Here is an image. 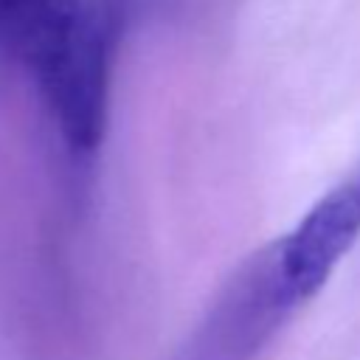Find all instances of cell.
<instances>
[{"label": "cell", "mask_w": 360, "mask_h": 360, "mask_svg": "<svg viewBox=\"0 0 360 360\" xmlns=\"http://www.w3.org/2000/svg\"><path fill=\"white\" fill-rule=\"evenodd\" d=\"M298 307L270 242L222 284L174 360H253Z\"/></svg>", "instance_id": "2"}, {"label": "cell", "mask_w": 360, "mask_h": 360, "mask_svg": "<svg viewBox=\"0 0 360 360\" xmlns=\"http://www.w3.org/2000/svg\"><path fill=\"white\" fill-rule=\"evenodd\" d=\"M22 59L56 118L62 138L90 152L101 143L110 107V25L82 0L37 37Z\"/></svg>", "instance_id": "1"}, {"label": "cell", "mask_w": 360, "mask_h": 360, "mask_svg": "<svg viewBox=\"0 0 360 360\" xmlns=\"http://www.w3.org/2000/svg\"><path fill=\"white\" fill-rule=\"evenodd\" d=\"M360 236V172L329 188L301 222L276 239V256L298 304L315 298Z\"/></svg>", "instance_id": "3"}]
</instances>
